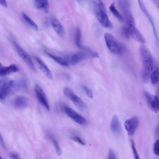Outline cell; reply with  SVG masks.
<instances>
[{
  "mask_svg": "<svg viewBox=\"0 0 159 159\" xmlns=\"http://www.w3.org/2000/svg\"><path fill=\"white\" fill-rule=\"evenodd\" d=\"M96 16L101 24L104 27L109 29L112 28V25L108 19L106 9L94 10Z\"/></svg>",
  "mask_w": 159,
  "mask_h": 159,
  "instance_id": "cell-6",
  "label": "cell"
},
{
  "mask_svg": "<svg viewBox=\"0 0 159 159\" xmlns=\"http://www.w3.org/2000/svg\"><path fill=\"white\" fill-rule=\"evenodd\" d=\"M82 87L86 93L87 96L90 98H92L93 94L92 91L85 86H82Z\"/></svg>",
  "mask_w": 159,
  "mask_h": 159,
  "instance_id": "cell-34",
  "label": "cell"
},
{
  "mask_svg": "<svg viewBox=\"0 0 159 159\" xmlns=\"http://www.w3.org/2000/svg\"><path fill=\"white\" fill-rule=\"evenodd\" d=\"M34 90L36 97L39 102L47 110L49 111L50 109L49 105L47 96L44 91L38 84L35 85Z\"/></svg>",
  "mask_w": 159,
  "mask_h": 159,
  "instance_id": "cell-10",
  "label": "cell"
},
{
  "mask_svg": "<svg viewBox=\"0 0 159 159\" xmlns=\"http://www.w3.org/2000/svg\"><path fill=\"white\" fill-rule=\"evenodd\" d=\"M156 137L158 139H159V125L156 127L155 131Z\"/></svg>",
  "mask_w": 159,
  "mask_h": 159,
  "instance_id": "cell-37",
  "label": "cell"
},
{
  "mask_svg": "<svg viewBox=\"0 0 159 159\" xmlns=\"http://www.w3.org/2000/svg\"><path fill=\"white\" fill-rule=\"evenodd\" d=\"M144 95L149 108L154 112H157L159 110V99L158 96L152 95L147 92H144Z\"/></svg>",
  "mask_w": 159,
  "mask_h": 159,
  "instance_id": "cell-9",
  "label": "cell"
},
{
  "mask_svg": "<svg viewBox=\"0 0 159 159\" xmlns=\"http://www.w3.org/2000/svg\"><path fill=\"white\" fill-rule=\"evenodd\" d=\"M130 36L136 41L142 44L146 43V40L142 34L136 28L135 25H126Z\"/></svg>",
  "mask_w": 159,
  "mask_h": 159,
  "instance_id": "cell-12",
  "label": "cell"
},
{
  "mask_svg": "<svg viewBox=\"0 0 159 159\" xmlns=\"http://www.w3.org/2000/svg\"><path fill=\"white\" fill-rule=\"evenodd\" d=\"M35 5L39 9L43 10L45 13H48L49 9L48 0H34Z\"/></svg>",
  "mask_w": 159,
  "mask_h": 159,
  "instance_id": "cell-20",
  "label": "cell"
},
{
  "mask_svg": "<svg viewBox=\"0 0 159 159\" xmlns=\"http://www.w3.org/2000/svg\"><path fill=\"white\" fill-rule=\"evenodd\" d=\"M34 58L38 63L40 69L46 76L49 79H52L53 76L52 73L45 63L40 58L38 57H35Z\"/></svg>",
  "mask_w": 159,
  "mask_h": 159,
  "instance_id": "cell-16",
  "label": "cell"
},
{
  "mask_svg": "<svg viewBox=\"0 0 159 159\" xmlns=\"http://www.w3.org/2000/svg\"><path fill=\"white\" fill-rule=\"evenodd\" d=\"M139 51L142 65V76L143 82L147 83L149 81L153 69V59L150 52L146 45L142 44Z\"/></svg>",
  "mask_w": 159,
  "mask_h": 159,
  "instance_id": "cell-1",
  "label": "cell"
},
{
  "mask_svg": "<svg viewBox=\"0 0 159 159\" xmlns=\"http://www.w3.org/2000/svg\"><path fill=\"white\" fill-rule=\"evenodd\" d=\"M137 0L140 9L148 19L152 27L153 32L156 41L157 43L158 44L159 39L153 20L152 19L151 15L147 9L143 0Z\"/></svg>",
  "mask_w": 159,
  "mask_h": 159,
  "instance_id": "cell-11",
  "label": "cell"
},
{
  "mask_svg": "<svg viewBox=\"0 0 159 159\" xmlns=\"http://www.w3.org/2000/svg\"><path fill=\"white\" fill-rule=\"evenodd\" d=\"M109 8L112 14L115 17L121 22L123 21V18L115 7L114 3L113 2L111 4Z\"/></svg>",
  "mask_w": 159,
  "mask_h": 159,
  "instance_id": "cell-21",
  "label": "cell"
},
{
  "mask_svg": "<svg viewBox=\"0 0 159 159\" xmlns=\"http://www.w3.org/2000/svg\"><path fill=\"white\" fill-rule=\"evenodd\" d=\"M106 44L110 51L115 54H121L125 49V46L118 42L112 34L106 33L104 35Z\"/></svg>",
  "mask_w": 159,
  "mask_h": 159,
  "instance_id": "cell-2",
  "label": "cell"
},
{
  "mask_svg": "<svg viewBox=\"0 0 159 159\" xmlns=\"http://www.w3.org/2000/svg\"><path fill=\"white\" fill-rule=\"evenodd\" d=\"M119 4L123 11L127 24L135 22L134 18L131 11V4L129 0H119Z\"/></svg>",
  "mask_w": 159,
  "mask_h": 159,
  "instance_id": "cell-4",
  "label": "cell"
},
{
  "mask_svg": "<svg viewBox=\"0 0 159 159\" xmlns=\"http://www.w3.org/2000/svg\"><path fill=\"white\" fill-rule=\"evenodd\" d=\"M157 7L159 10V0H151Z\"/></svg>",
  "mask_w": 159,
  "mask_h": 159,
  "instance_id": "cell-39",
  "label": "cell"
},
{
  "mask_svg": "<svg viewBox=\"0 0 159 159\" xmlns=\"http://www.w3.org/2000/svg\"><path fill=\"white\" fill-rule=\"evenodd\" d=\"M64 110L66 115L76 123L81 125L87 124V121L85 118L70 107L65 106Z\"/></svg>",
  "mask_w": 159,
  "mask_h": 159,
  "instance_id": "cell-7",
  "label": "cell"
},
{
  "mask_svg": "<svg viewBox=\"0 0 159 159\" xmlns=\"http://www.w3.org/2000/svg\"><path fill=\"white\" fill-rule=\"evenodd\" d=\"M110 128L111 130L115 134H120L121 132V125L116 115L113 116L110 124Z\"/></svg>",
  "mask_w": 159,
  "mask_h": 159,
  "instance_id": "cell-17",
  "label": "cell"
},
{
  "mask_svg": "<svg viewBox=\"0 0 159 159\" xmlns=\"http://www.w3.org/2000/svg\"><path fill=\"white\" fill-rule=\"evenodd\" d=\"M70 139L72 141L79 144L81 145H85L86 143L79 137L77 136H75L71 137Z\"/></svg>",
  "mask_w": 159,
  "mask_h": 159,
  "instance_id": "cell-29",
  "label": "cell"
},
{
  "mask_svg": "<svg viewBox=\"0 0 159 159\" xmlns=\"http://www.w3.org/2000/svg\"><path fill=\"white\" fill-rule=\"evenodd\" d=\"M49 137L50 139L52 140L53 143L57 154L58 155H60L62 153V151L59 146L58 142L52 135H51Z\"/></svg>",
  "mask_w": 159,
  "mask_h": 159,
  "instance_id": "cell-25",
  "label": "cell"
},
{
  "mask_svg": "<svg viewBox=\"0 0 159 159\" xmlns=\"http://www.w3.org/2000/svg\"><path fill=\"white\" fill-rule=\"evenodd\" d=\"M28 102V100L26 97L23 96H18L13 99L11 103L13 107L15 108L21 109L27 107Z\"/></svg>",
  "mask_w": 159,
  "mask_h": 159,
  "instance_id": "cell-14",
  "label": "cell"
},
{
  "mask_svg": "<svg viewBox=\"0 0 159 159\" xmlns=\"http://www.w3.org/2000/svg\"><path fill=\"white\" fill-rule=\"evenodd\" d=\"M45 52L49 57L60 65L65 66H69V64L63 57L56 56L47 51H45Z\"/></svg>",
  "mask_w": 159,
  "mask_h": 159,
  "instance_id": "cell-19",
  "label": "cell"
},
{
  "mask_svg": "<svg viewBox=\"0 0 159 159\" xmlns=\"http://www.w3.org/2000/svg\"><path fill=\"white\" fill-rule=\"evenodd\" d=\"M23 18L25 21L32 28L36 30H38V27L37 24L24 13H22Z\"/></svg>",
  "mask_w": 159,
  "mask_h": 159,
  "instance_id": "cell-23",
  "label": "cell"
},
{
  "mask_svg": "<svg viewBox=\"0 0 159 159\" xmlns=\"http://www.w3.org/2000/svg\"><path fill=\"white\" fill-rule=\"evenodd\" d=\"M0 139L1 144L2 147L5 151H7V148L5 143V142H4L3 137H2L1 134H0Z\"/></svg>",
  "mask_w": 159,
  "mask_h": 159,
  "instance_id": "cell-36",
  "label": "cell"
},
{
  "mask_svg": "<svg viewBox=\"0 0 159 159\" xmlns=\"http://www.w3.org/2000/svg\"><path fill=\"white\" fill-rule=\"evenodd\" d=\"M157 95L159 96V85L157 88Z\"/></svg>",
  "mask_w": 159,
  "mask_h": 159,
  "instance_id": "cell-40",
  "label": "cell"
},
{
  "mask_svg": "<svg viewBox=\"0 0 159 159\" xmlns=\"http://www.w3.org/2000/svg\"><path fill=\"white\" fill-rule=\"evenodd\" d=\"M9 157L13 159H19L20 158L19 155L17 153L14 152H11L9 153Z\"/></svg>",
  "mask_w": 159,
  "mask_h": 159,
  "instance_id": "cell-35",
  "label": "cell"
},
{
  "mask_svg": "<svg viewBox=\"0 0 159 159\" xmlns=\"http://www.w3.org/2000/svg\"><path fill=\"white\" fill-rule=\"evenodd\" d=\"M131 148H132V151L135 158L136 159H139V156L138 153L137 151L136 150V148L135 147V145L134 141L131 139Z\"/></svg>",
  "mask_w": 159,
  "mask_h": 159,
  "instance_id": "cell-30",
  "label": "cell"
},
{
  "mask_svg": "<svg viewBox=\"0 0 159 159\" xmlns=\"http://www.w3.org/2000/svg\"><path fill=\"white\" fill-rule=\"evenodd\" d=\"M18 90L25 91L27 89V85L26 81L24 80H20L17 82L16 84L15 82L14 87Z\"/></svg>",
  "mask_w": 159,
  "mask_h": 159,
  "instance_id": "cell-24",
  "label": "cell"
},
{
  "mask_svg": "<svg viewBox=\"0 0 159 159\" xmlns=\"http://www.w3.org/2000/svg\"><path fill=\"white\" fill-rule=\"evenodd\" d=\"M67 97L70 99L80 111L83 112L86 110L87 107L86 104L73 91L69 94Z\"/></svg>",
  "mask_w": 159,
  "mask_h": 159,
  "instance_id": "cell-13",
  "label": "cell"
},
{
  "mask_svg": "<svg viewBox=\"0 0 159 159\" xmlns=\"http://www.w3.org/2000/svg\"><path fill=\"white\" fill-rule=\"evenodd\" d=\"M81 33L80 30L78 28H77L75 34V43L77 46L79 48H82L81 44Z\"/></svg>",
  "mask_w": 159,
  "mask_h": 159,
  "instance_id": "cell-27",
  "label": "cell"
},
{
  "mask_svg": "<svg viewBox=\"0 0 159 159\" xmlns=\"http://www.w3.org/2000/svg\"><path fill=\"white\" fill-rule=\"evenodd\" d=\"M153 150L155 154L159 156V139H157L154 143Z\"/></svg>",
  "mask_w": 159,
  "mask_h": 159,
  "instance_id": "cell-32",
  "label": "cell"
},
{
  "mask_svg": "<svg viewBox=\"0 0 159 159\" xmlns=\"http://www.w3.org/2000/svg\"><path fill=\"white\" fill-rule=\"evenodd\" d=\"M0 75L3 76L11 73L16 72L19 70V68L15 64H12L9 66H5L0 63Z\"/></svg>",
  "mask_w": 159,
  "mask_h": 159,
  "instance_id": "cell-15",
  "label": "cell"
},
{
  "mask_svg": "<svg viewBox=\"0 0 159 159\" xmlns=\"http://www.w3.org/2000/svg\"><path fill=\"white\" fill-rule=\"evenodd\" d=\"M121 32L123 37L126 39L130 38V36L127 25L124 26L121 28Z\"/></svg>",
  "mask_w": 159,
  "mask_h": 159,
  "instance_id": "cell-28",
  "label": "cell"
},
{
  "mask_svg": "<svg viewBox=\"0 0 159 159\" xmlns=\"http://www.w3.org/2000/svg\"><path fill=\"white\" fill-rule=\"evenodd\" d=\"M1 5L5 8L7 7V5L6 0H0Z\"/></svg>",
  "mask_w": 159,
  "mask_h": 159,
  "instance_id": "cell-38",
  "label": "cell"
},
{
  "mask_svg": "<svg viewBox=\"0 0 159 159\" xmlns=\"http://www.w3.org/2000/svg\"><path fill=\"white\" fill-rule=\"evenodd\" d=\"M15 81L6 78L1 79L0 82V101L3 104L5 102V98L14 87Z\"/></svg>",
  "mask_w": 159,
  "mask_h": 159,
  "instance_id": "cell-3",
  "label": "cell"
},
{
  "mask_svg": "<svg viewBox=\"0 0 159 159\" xmlns=\"http://www.w3.org/2000/svg\"><path fill=\"white\" fill-rule=\"evenodd\" d=\"M83 49H84L85 51L87 53L89 54L91 56L95 57H99V55L98 53L92 50L91 49L86 48H83Z\"/></svg>",
  "mask_w": 159,
  "mask_h": 159,
  "instance_id": "cell-31",
  "label": "cell"
},
{
  "mask_svg": "<svg viewBox=\"0 0 159 159\" xmlns=\"http://www.w3.org/2000/svg\"><path fill=\"white\" fill-rule=\"evenodd\" d=\"M139 123V119L136 116L125 121L124 124L125 127L129 136H132L134 135L138 127Z\"/></svg>",
  "mask_w": 159,
  "mask_h": 159,
  "instance_id": "cell-8",
  "label": "cell"
},
{
  "mask_svg": "<svg viewBox=\"0 0 159 159\" xmlns=\"http://www.w3.org/2000/svg\"><path fill=\"white\" fill-rule=\"evenodd\" d=\"M107 158L108 159H116L117 158L116 154L111 149L109 150Z\"/></svg>",
  "mask_w": 159,
  "mask_h": 159,
  "instance_id": "cell-33",
  "label": "cell"
},
{
  "mask_svg": "<svg viewBox=\"0 0 159 159\" xmlns=\"http://www.w3.org/2000/svg\"><path fill=\"white\" fill-rule=\"evenodd\" d=\"M52 27L57 34L61 37L65 35V30L63 27L57 19H53L51 22Z\"/></svg>",
  "mask_w": 159,
  "mask_h": 159,
  "instance_id": "cell-18",
  "label": "cell"
},
{
  "mask_svg": "<svg viewBox=\"0 0 159 159\" xmlns=\"http://www.w3.org/2000/svg\"><path fill=\"white\" fill-rule=\"evenodd\" d=\"M93 3L94 9L105 8V6L102 0H90Z\"/></svg>",
  "mask_w": 159,
  "mask_h": 159,
  "instance_id": "cell-26",
  "label": "cell"
},
{
  "mask_svg": "<svg viewBox=\"0 0 159 159\" xmlns=\"http://www.w3.org/2000/svg\"><path fill=\"white\" fill-rule=\"evenodd\" d=\"M150 79L151 83L155 84L159 81V67H157L152 72L151 74Z\"/></svg>",
  "mask_w": 159,
  "mask_h": 159,
  "instance_id": "cell-22",
  "label": "cell"
},
{
  "mask_svg": "<svg viewBox=\"0 0 159 159\" xmlns=\"http://www.w3.org/2000/svg\"><path fill=\"white\" fill-rule=\"evenodd\" d=\"M13 44L15 49L20 57L32 70L34 71H35V66L30 55L14 41L13 42Z\"/></svg>",
  "mask_w": 159,
  "mask_h": 159,
  "instance_id": "cell-5",
  "label": "cell"
}]
</instances>
